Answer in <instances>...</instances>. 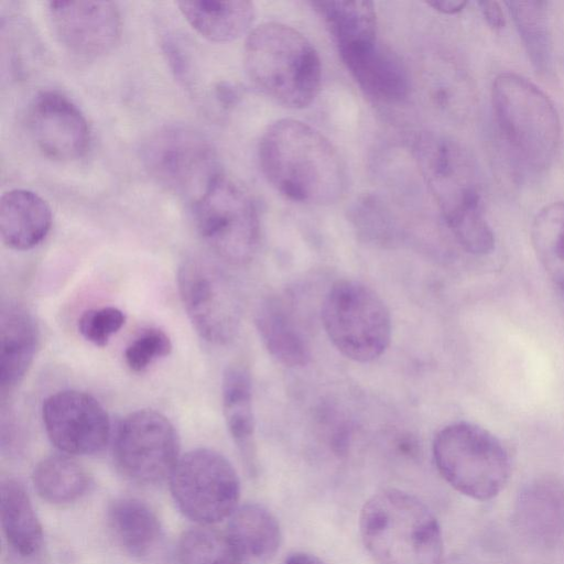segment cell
I'll use <instances>...</instances> for the list:
<instances>
[{
    "label": "cell",
    "mask_w": 564,
    "mask_h": 564,
    "mask_svg": "<svg viewBox=\"0 0 564 564\" xmlns=\"http://www.w3.org/2000/svg\"><path fill=\"white\" fill-rule=\"evenodd\" d=\"M283 564H326L321 558L313 554L297 552L293 553L285 558Z\"/></svg>",
    "instance_id": "cell-36"
},
{
    "label": "cell",
    "mask_w": 564,
    "mask_h": 564,
    "mask_svg": "<svg viewBox=\"0 0 564 564\" xmlns=\"http://www.w3.org/2000/svg\"><path fill=\"white\" fill-rule=\"evenodd\" d=\"M195 228L219 259L231 264L249 262L260 237L256 204L245 187L219 175L193 203Z\"/></svg>",
    "instance_id": "cell-9"
},
{
    "label": "cell",
    "mask_w": 564,
    "mask_h": 564,
    "mask_svg": "<svg viewBox=\"0 0 564 564\" xmlns=\"http://www.w3.org/2000/svg\"><path fill=\"white\" fill-rule=\"evenodd\" d=\"M47 15L59 43L82 57H98L119 42L122 20L109 1H51Z\"/></svg>",
    "instance_id": "cell-14"
},
{
    "label": "cell",
    "mask_w": 564,
    "mask_h": 564,
    "mask_svg": "<svg viewBox=\"0 0 564 564\" xmlns=\"http://www.w3.org/2000/svg\"><path fill=\"white\" fill-rule=\"evenodd\" d=\"M258 159L267 181L290 200L330 205L345 192L346 170L336 148L299 120L281 119L269 126Z\"/></svg>",
    "instance_id": "cell-1"
},
{
    "label": "cell",
    "mask_w": 564,
    "mask_h": 564,
    "mask_svg": "<svg viewBox=\"0 0 564 564\" xmlns=\"http://www.w3.org/2000/svg\"><path fill=\"white\" fill-rule=\"evenodd\" d=\"M171 350L172 343L167 334L151 327L131 340L124 350V360L132 371L140 372L158 359L169 356Z\"/></svg>",
    "instance_id": "cell-31"
},
{
    "label": "cell",
    "mask_w": 564,
    "mask_h": 564,
    "mask_svg": "<svg viewBox=\"0 0 564 564\" xmlns=\"http://www.w3.org/2000/svg\"><path fill=\"white\" fill-rule=\"evenodd\" d=\"M495 119L520 165L540 173L553 162L560 144L558 113L549 96L514 73L499 74L491 88Z\"/></svg>",
    "instance_id": "cell-5"
},
{
    "label": "cell",
    "mask_w": 564,
    "mask_h": 564,
    "mask_svg": "<svg viewBox=\"0 0 564 564\" xmlns=\"http://www.w3.org/2000/svg\"><path fill=\"white\" fill-rule=\"evenodd\" d=\"M337 48L377 37V14L370 1H314Z\"/></svg>",
    "instance_id": "cell-28"
},
{
    "label": "cell",
    "mask_w": 564,
    "mask_h": 564,
    "mask_svg": "<svg viewBox=\"0 0 564 564\" xmlns=\"http://www.w3.org/2000/svg\"><path fill=\"white\" fill-rule=\"evenodd\" d=\"M243 564H264L279 551L281 528L265 507L245 503L230 514L225 532Z\"/></svg>",
    "instance_id": "cell-20"
},
{
    "label": "cell",
    "mask_w": 564,
    "mask_h": 564,
    "mask_svg": "<svg viewBox=\"0 0 564 564\" xmlns=\"http://www.w3.org/2000/svg\"><path fill=\"white\" fill-rule=\"evenodd\" d=\"M423 178L459 246L471 254L492 251L495 236L486 218L477 166L455 140L422 133L413 147Z\"/></svg>",
    "instance_id": "cell-2"
},
{
    "label": "cell",
    "mask_w": 564,
    "mask_h": 564,
    "mask_svg": "<svg viewBox=\"0 0 564 564\" xmlns=\"http://www.w3.org/2000/svg\"><path fill=\"white\" fill-rule=\"evenodd\" d=\"M482 17L495 30L505 25V15L501 6L497 1L484 0L478 2Z\"/></svg>",
    "instance_id": "cell-34"
},
{
    "label": "cell",
    "mask_w": 564,
    "mask_h": 564,
    "mask_svg": "<svg viewBox=\"0 0 564 564\" xmlns=\"http://www.w3.org/2000/svg\"><path fill=\"white\" fill-rule=\"evenodd\" d=\"M321 317L332 344L350 360L373 361L389 347L390 312L382 299L360 281H336L324 297Z\"/></svg>",
    "instance_id": "cell-7"
},
{
    "label": "cell",
    "mask_w": 564,
    "mask_h": 564,
    "mask_svg": "<svg viewBox=\"0 0 564 564\" xmlns=\"http://www.w3.org/2000/svg\"><path fill=\"white\" fill-rule=\"evenodd\" d=\"M530 236L539 262L564 295V200L545 205L536 213Z\"/></svg>",
    "instance_id": "cell-29"
},
{
    "label": "cell",
    "mask_w": 564,
    "mask_h": 564,
    "mask_svg": "<svg viewBox=\"0 0 564 564\" xmlns=\"http://www.w3.org/2000/svg\"><path fill=\"white\" fill-rule=\"evenodd\" d=\"M338 52L369 97L382 102H398L408 96L410 79L404 64L378 37L350 44Z\"/></svg>",
    "instance_id": "cell-16"
},
{
    "label": "cell",
    "mask_w": 564,
    "mask_h": 564,
    "mask_svg": "<svg viewBox=\"0 0 564 564\" xmlns=\"http://www.w3.org/2000/svg\"><path fill=\"white\" fill-rule=\"evenodd\" d=\"M124 322L126 316L120 308L104 306L85 311L78 318L77 328L87 341L105 347Z\"/></svg>",
    "instance_id": "cell-32"
},
{
    "label": "cell",
    "mask_w": 564,
    "mask_h": 564,
    "mask_svg": "<svg viewBox=\"0 0 564 564\" xmlns=\"http://www.w3.org/2000/svg\"><path fill=\"white\" fill-rule=\"evenodd\" d=\"M243 64L251 82L285 107L305 108L318 94L319 56L313 44L289 25L265 22L251 30Z\"/></svg>",
    "instance_id": "cell-4"
},
{
    "label": "cell",
    "mask_w": 564,
    "mask_h": 564,
    "mask_svg": "<svg viewBox=\"0 0 564 564\" xmlns=\"http://www.w3.org/2000/svg\"><path fill=\"white\" fill-rule=\"evenodd\" d=\"M141 161L160 186L192 204L223 174L212 142L186 124L153 131L141 147Z\"/></svg>",
    "instance_id": "cell-8"
},
{
    "label": "cell",
    "mask_w": 564,
    "mask_h": 564,
    "mask_svg": "<svg viewBox=\"0 0 564 564\" xmlns=\"http://www.w3.org/2000/svg\"><path fill=\"white\" fill-rule=\"evenodd\" d=\"M178 564H243L226 533L200 527L184 532L177 545Z\"/></svg>",
    "instance_id": "cell-30"
},
{
    "label": "cell",
    "mask_w": 564,
    "mask_h": 564,
    "mask_svg": "<svg viewBox=\"0 0 564 564\" xmlns=\"http://www.w3.org/2000/svg\"><path fill=\"white\" fill-rule=\"evenodd\" d=\"M177 7L187 23L203 37L230 42L245 34L254 20V6L250 1H180Z\"/></svg>",
    "instance_id": "cell-21"
},
{
    "label": "cell",
    "mask_w": 564,
    "mask_h": 564,
    "mask_svg": "<svg viewBox=\"0 0 564 564\" xmlns=\"http://www.w3.org/2000/svg\"><path fill=\"white\" fill-rule=\"evenodd\" d=\"M0 513L10 546L22 556L35 554L42 545V525L25 488L15 479L1 481Z\"/></svg>",
    "instance_id": "cell-24"
},
{
    "label": "cell",
    "mask_w": 564,
    "mask_h": 564,
    "mask_svg": "<svg viewBox=\"0 0 564 564\" xmlns=\"http://www.w3.org/2000/svg\"><path fill=\"white\" fill-rule=\"evenodd\" d=\"M351 219L359 230L372 238H383L392 228V219L386 206L370 195L354 204Z\"/></svg>",
    "instance_id": "cell-33"
},
{
    "label": "cell",
    "mask_w": 564,
    "mask_h": 564,
    "mask_svg": "<svg viewBox=\"0 0 564 564\" xmlns=\"http://www.w3.org/2000/svg\"><path fill=\"white\" fill-rule=\"evenodd\" d=\"M119 470L130 480L154 485L170 478L180 455L172 422L154 410L129 413L119 423L112 446Z\"/></svg>",
    "instance_id": "cell-12"
},
{
    "label": "cell",
    "mask_w": 564,
    "mask_h": 564,
    "mask_svg": "<svg viewBox=\"0 0 564 564\" xmlns=\"http://www.w3.org/2000/svg\"><path fill=\"white\" fill-rule=\"evenodd\" d=\"M362 543L378 564H441L437 519L417 497L394 488L373 494L359 516Z\"/></svg>",
    "instance_id": "cell-3"
},
{
    "label": "cell",
    "mask_w": 564,
    "mask_h": 564,
    "mask_svg": "<svg viewBox=\"0 0 564 564\" xmlns=\"http://www.w3.org/2000/svg\"><path fill=\"white\" fill-rule=\"evenodd\" d=\"M32 480L37 495L53 505H68L84 497L91 485L86 468L73 456H46L34 468Z\"/></svg>",
    "instance_id": "cell-25"
},
{
    "label": "cell",
    "mask_w": 564,
    "mask_h": 564,
    "mask_svg": "<svg viewBox=\"0 0 564 564\" xmlns=\"http://www.w3.org/2000/svg\"><path fill=\"white\" fill-rule=\"evenodd\" d=\"M170 489L178 509L191 520L208 525L238 507L240 482L231 463L210 448L182 455L170 476Z\"/></svg>",
    "instance_id": "cell-11"
},
{
    "label": "cell",
    "mask_w": 564,
    "mask_h": 564,
    "mask_svg": "<svg viewBox=\"0 0 564 564\" xmlns=\"http://www.w3.org/2000/svg\"><path fill=\"white\" fill-rule=\"evenodd\" d=\"M26 127L37 149L52 160H76L89 147L86 117L67 96L56 90L41 91L31 100Z\"/></svg>",
    "instance_id": "cell-15"
},
{
    "label": "cell",
    "mask_w": 564,
    "mask_h": 564,
    "mask_svg": "<svg viewBox=\"0 0 564 564\" xmlns=\"http://www.w3.org/2000/svg\"><path fill=\"white\" fill-rule=\"evenodd\" d=\"M427 4L438 12L455 14L460 12L467 2L462 0H433L429 1Z\"/></svg>",
    "instance_id": "cell-35"
},
{
    "label": "cell",
    "mask_w": 564,
    "mask_h": 564,
    "mask_svg": "<svg viewBox=\"0 0 564 564\" xmlns=\"http://www.w3.org/2000/svg\"><path fill=\"white\" fill-rule=\"evenodd\" d=\"M107 519L118 543L133 556H149L162 539L156 513L139 499H116L108 507Z\"/></svg>",
    "instance_id": "cell-23"
},
{
    "label": "cell",
    "mask_w": 564,
    "mask_h": 564,
    "mask_svg": "<svg viewBox=\"0 0 564 564\" xmlns=\"http://www.w3.org/2000/svg\"><path fill=\"white\" fill-rule=\"evenodd\" d=\"M52 226V210L36 193L14 188L0 199V235L3 243L24 251L40 245Z\"/></svg>",
    "instance_id": "cell-18"
},
{
    "label": "cell",
    "mask_w": 564,
    "mask_h": 564,
    "mask_svg": "<svg viewBox=\"0 0 564 564\" xmlns=\"http://www.w3.org/2000/svg\"><path fill=\"white\" fill-rule=\"evenodd\" d=\"M254 324L269 354L285 367H304L311 350L284 304L273 297L259 304Z\"/></svg>",
    "instance_id": "cell-22"
},
{
    "label": "cell",
    "mask_w": 564,
    "mask_h": 564,
    "mask_svg": "<svg viewBox=\"0 0 564 564\" xmlns=\"http://www.w3.org/2000/svg\"><path fill=\"white\" fill-rule=\"evenodd\" d=\"M177 290L196 333L206 341H230L240 324L241 301L230 276L207 257L193 254L177 270Z\"/></svg>",
    "instance_id": "cell-10"
},
{
    "label": "cell",
    "mask_w": 564,
    "mask_h": 564,
    "mask_svg": "<svg viewBox=\"0 0 564 564\" xmlns=\"http://www.w3.org/2000/svg\"><path fill=\"white\" fill-rule=\"evenodd\" d=\"M517 513L527 533L543 541L553 540L564 528V491L554 484H535L522 492Z\"/></svg>",
    "instance_id": "cell-26"
},
{
    "label": "cell",
    "mask_w": 564,
    "mask_h": 564,
    "mask_svg": "<svg viewBox=\"0 0 564 564\" xmlns=\"http://www.w3.org/2000/svg\"><path fill=\"white\" fill-rule=\"evenodd\" d=\"M42 421L52 444L76 456L100 452L109 441L110 420L93 395L78 390L57 391L42 405Z\"/></svg>",
    "instance_id": "cell-13"
},
{
    "label": "cell",
    "mask_w": 564,
    "mask_h": 564,
    "mask_svg": "<svg viewBox=\"0 0 564 564\" xmlns=\"http://www.w3.org/2000/svg\"><path fill=\"white\" fill-rule=\"evenodd\" d=\"M432 452L445 481L471 499L495 498L510 478L508 451L492 433L474 423L456 422L440 430Z\"/></svg>",
    "instance_id": "cell-6"
},
{
    "label": "cell",
    "mask_w": 564,
    "mask_h": 564,
    "mask_svg": "<svg viewBox=\"0 0 564 564\" xmlns=\"http://www.w3.org/2000/svg\"><path fill=\"white\" fill-rule=\"evenodd\" d=\"M441 564H485L476 558L469 556H453Z\"/></svg>",
    "instance_id": "cell-37"
},
{
    "label": "cell",
    "mask_w": 564,
    "mask_h": 564,
    "mask_svg": "<svg viewBox=\"0 0 564 564\" xmlns=\"http://www.w3.org/2000/svg\"><path fill=\"white\" fill-rule=\"evenodd\" d=\"M39 345V327L22 305L8 303L0 317V392L8 397L31 367Z\"/></svg>",
    "instance_id": "cell-17"
},
{
    "label": "cell",
    "mask_w": 564,
    "mask_h": 564,
    "mask_svg": "<svg viewBox=\"0 0 564 564\" xmlns=\"http://www.w3.org/2000/svg\"><path fill=\"white\" fill-rule=\"evenodd\" d=\"M508 10L534 69L542 76L553 73V46L545 1H507Z\"/></svg>",
    "instance_id": "cell-27"
},
{
    "label": "cell",
    "mask_w": 564,
    "mask_h": 564,
    "mask_svg": "<svg viewBox=\"0 0 564 564\" xmlns=\"http://www.w3.org/2000/svg\"><path fill=\"white\" fill-rule=\"evenodd\" d=\"M221 404L228 432L235 442L246 468L256 473L254 413L252 384L248 369L234 364L226 368L221 380Z\"/></svg>",
    "instance_id": "cell-19"
}]
</instances>
